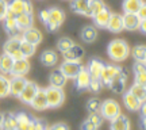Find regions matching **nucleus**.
Segmentation results:
<instances>
[{"mask_svg":"<svg viewBox=\"0 0 146 130\" xmlns=\"http://www.w3.org/2000/svg\"><path fill=\"white\" fill-rule=\"evenodd\" d=\"M83 68L84 67L80 64V61H64L60 67V71L66 79H74Z\"/></svg>","mask_w":146,"mask_h":130,"instance_id":"obj_8","label":"nucleus"},{"mask_svg":"<svg viewBox=\"0 0 146 130\" xmlns=\"http://www.w3.org/2000/svg\"><path fill=\"white\" fill-rule=\"evenodd\" d=\"M70 8L76 14L89 16V0H70Z\"/></svg>","mask_w":146,"mask_h":130,"instance_id":"obj_19","label":"nucleus"},{"mask_svg":"<svg viewBox=\"0 0 146 130\" xmlns=\"http://www.w3.org/2000/svg\"><path fill=\"white\" fill-rule=\"evenodd\" d=\"M39 19H41L42 23H46L47 19H49V10H42L39 12Z\"/></svg>","mask_w":146,"mask_h":130,"instance_id":"obj_48","label":"nucleus"},{"mask_svg":"<svg viewBox=\"0 0 146 130\" xmlns=\"http://www.w3.org/2000/svg\"><path fill=\"white\" fill-rule=\"evenodd\" d=\"M21 41H22L21 37L12 35L10 39H8V41L4 43V46H3V50H4V53L10 54V56L14 58V60L26 58V57H23V54H22V52H21Z\"/></svg>","mask_w":146,"mask_h":130,"instance_id":"obj_5","label":"nucleus"},{"mask_svg":"<svg viewBox=\"0 0 146 130\" xmlns=\"http://www.w3.org/2000/svg\"><path fill=\"white\" fill-rule=\"evenodd\" d=\"M98 37V30L94 26H85L81 30V39L85 43H92Z\"/></svg>","mask_w":146,"mask_h":130,"instance_id":"obj_30","label":"nucleus"},{"mask_svg":"<svg viewBox=\"0 0 146 130\" xmlns=\"http://www.w3.org/2000/svg\"><path fill=\"white\" fill-rule=\"evenodd\" d=\"M45 94H46V99H47V104L50 109H57L61 107L62 103L65 102V92L62 88H58V87H47L45 89Z\"/></svg>","mask_w":146,"mask_h":130,"instance_id":"obj_3","label":"nucleus"},{"mask_svg":"<svg viewBox=\"0 0 146 130\" xmlns=\"http://www.w3.org/2000/svg\"><path fill=\"white\" fill-rule=\"evenodd\" d=\"M137 15L139 16V19H141V21L146 19V3H145V1H143V4L141 5V8L138 10V12H137Z\"/></svg>","mask_w":146,"mask_h":130,"instance_id":"obj_47","label":"nucleus"},{"mask_svg":"<svg viewBox=\"0 0 146 130\" xmlns=\"http://www.w3.org/2000/svg\"><path fill=\"white\" fill-rule=\"evenodd\" d=\"M18 127L16 123V115L15 114H5L1 123V130H12Z\"/></svg>","mask_w":146,"mask_h":130,"instance_id":"obj_33","label":"nucleus"},{"mask_svg":"<svg viewBox=\"0 0 146 130\" xmlns=\"http://www.w3.org/2000/svg\"><path fill=\"white\" fill-rule=\"evenodd\" d=\"M10 95V79L0 75V98H7Z\"/></svg>","mask_w":146,"mask_h":130,"instance_id":"obj_36","label":"nucleus"},{"mask_svg":"<svg viewBox=\"0 0 146 130\" xmlns=\"http://www.w3.org/2000/svg\"><path fill=\"white\" fill-rule=\"evenodd\" d=\"M135 83L139 84V85H143V87H146V72L135 75Z\"/></svg>","mask_w":146,"mask_h":130,"instance_id":"obj_44","label":"nucleus"},{"mask_svg":"<svg viewBox=\"0 0 146 130\" xmlns=\"http://www.w3.org/2000/svg\"><path fill=\"white\" fill-rule=\"evenodd\" d=\"M3 118H4V114H0V129H1V123H3Z\"/></svg>","mask_w":146,"mask_h":130,"instance_id":"obj_52","label":"nucleus"},{"mask_svg":"<svg viewBox=\"0 0 146 130\" xmlns=\"http://www.w3.org/2000/svg\"><path fill=\"white\" fill-rule=\"evenodd\" d=\"M138 30H141L143 34H146V19L141 21V25H139V29H138Z\"/></svg>","mask_w":146,"mask_h":130,"instance_id":"obj_49","label":"nucleus"},{"mask_svg":"<svg viewBox=\"0 0 146 130\" xmlns=\"http://www.w3.org/2000/svg\"><path fill=\"white\" fill-rule=\"evenodd\" d=\"M107 29H108L111 33L122 31V30H123V21H122V15H119V14H111V18H110V21H108Z\"/></svg>","mask_w":146,"mask_h":130,"instance_id":"obj_25","label":"nucleus"},{"mask_svg":"<svg viewBox=\"0 0 146 130\" xmlns=\"http://www.w3.org/2000/svg\"><path fill=\"white\" fill-rule=\"evenodd\" d=\"M139 126H141L142 130H146V117H142L139 119Z\"/></svg>","mask_w":146,"mask_h":130,"instance_id":"obj_51","label":"nucleus"},{"mask_svg":"<svg viewBox=\"0 0 146 130\" xmlns=\"http://www.w3.org/2000/svg\"><path fill=\"white\" fill-rule=\"evenodd\" d=\"M84 56V49L80 45H73L69 50L62 53V57L65 61H81Z\"/></svg>","mask_w":146,"mask_h":130,"instance_id":"obj_17","label":"nucleus"},{"mask_svg":"<svg viewBox=\"0 0 146 130\" xmlns=\"http://www.w3.org/2000/svg\"><path fill=\"white\" fill-rule=\"evenodd\" d=\"M3 27L10 35H16V33L19 31L16 26V16L11 12H7L5 18L3 19Z\"/></svg>","mask_w":146,"mask_h":130,"instance_id":"obj_22","label":"nucleus"},{"mask_svg":"<svg viewBox=\"0 0 146 130\" xmlns=\"http://www.w3.org/2000/svg\"><path fill=\"white\" fill-rule=\"evenodd\" d=\"M38 89H39V87H38L35 83L27 81L26 85H25V88L22 89L21 95H19L18 98L21 99V102H23V103L30 104L31 103V100L34 99V96L36 95V92H38Z\"/></svg>","mask_w":146,"mask_h":130,"instance_id":"obj_9","label":"nucleus"},{"mask_svg":"<svg viewBox=\"0 0 146 130\" xmlns=\"http://www.w3.org/2000/svg\"><path fill=\"white\" fill-rule=\"evenodd\" d=\"M87 119L91 121V122H92V123H94V125L96 126V127H100V125L103 123L104 118H103V117H102V114H100L99 111H98V113H91V114H89V117L87 118Z\"/></svg>","mask_w":146,"mask_h":130,"instance_id":"obj_40","label":"nucleus"},{"mask_svg":"<svg viewBox=\"0 0 146 130\" xmlns=\"http://www.w3.org/2000/svg\"><path fill=\"white\" fill-rule=\"evenodd\" d=\"M34 23V16L33 14H21V15H16V26L19 31H25L27 29L33 27Z\"/></svg>","mask_w":146,"mask_h":130,"instance_id":"obj_21","label":"nucleus"},{"mask_svg":"<svg viewBox=\"0 0 146 130\" xmlns=\"http://www.w3.org/2000/svg\"><path fill=\"white\" fill-rule=\"evenodd\" d=\"M106 8V4L103 0H89V16L92 18L95 16L98 12Z\"/></svg>","mask_w":146,"mask_h":130,"instance_id":"obj_34","label":"nucleus"},{"mask_svg":"<svg viewBox=\"0 0 146 130\" xmlns=\"http://www.w3.org/2000/svg\"><path fill=\"white\" fill-rule=\"evenodd\" d=\"M139 111H141V115H142V117H146V100L141 104V107H139Z\"/></svg>","mask_w":146,"mask_h":130,"instance_id":"obj_50","label":"nucleus"},{"mask_svg":"<svg viewBox=\"0 0 146 130\" xmlns=\"http://www.w3.org/2000/svg\"><path fill=\"white\" fill-rule=\"evenodd\" d=\"M110 130H130V121L127 117L119 114L116 118L111 121Z\"/></svg>","mask_w":146,"mask_h":130,"instance_id":"obj_24","label":"nucleus"},{"mask_svg":"<svg viewBox=\"0 0 146 130\" xmlns=\"http://www.w3.org/2000/svg\"><path fill=\"white\" fill-rule=\"evenodd\" d=\"M99 127H96V126L91 122V121H84L83 123H81V130H98Z\"/></svg>","mask_w":146,"mask_h":130,"instance_id":"obj_45","label":"nucleus"},{"mask_svg":"<svg viewBox=\"0 0 146 130\" xmlns=\"http://www.w3.org/2000/svg\"><path fill=\"white\" fill-rule=\"evenodd\" d=\"M22 39L36 46V45L41 43V41H42V33L33 26V27H30V29L25 30V31H22Z\"/></svg>","mask_w":146,"mask_h":130,"instance_id":"obj_14","label":"nucleus"},{"mask_svg":"<svg viewBox=\"0 0 146 130\" xmlns=\"http://www.w3.org/2000/svg\"><path fill=\"white\" fill-rule=\"evenodd\" d=\"M120 69H122L120 67H116V65H107V64H106L104 69H103V72L100 75V81H102V84L108 87L110 81L119 75Z\"/></svg>","mask_w":146,"mask_h":130,"instance_id":"obj_11","label":"nucleus"},{"mask_svg":"<svg viewBox=\"0 0 146 130\" xmlns=\"http://www.w3.org/2000/svg\"><path fill=\"white\" fill-rule=\"evenodd\" d=\"M122 21H123V29L129 30V31H135L139 29L141 25V19L137 14H123L122 15Z\"/></svg>","mask_w":146,"mask_h":130,"instance_id":"obj_13","label":"nucleus"},{"mask_svg":"<svg viewBox=\"0 0 146 130\" xmlns=\"http://www.w3.org/2000/svg\"><path fill=\"white\" fill-rule=\"evenodd\" d=\"M12 65H14V58L11 57L10 54L3 53L0 56V72L3 75H10Z\"/></svg>","mask_w":146,"mask_h":130,"instance_id":"obj_27","label":"nucleus"},{"mask_svg":"<svg viewBox=\"0 0 146 130\" xmlns=\"http://www.w3.org/2000/svg\"><path fill=\"white\" fill-rule=\"evenodd\" d=\"M64 21H65V12L58 7H53V8H49V19L45 23V26L49 31H57L64 23Z\"/></svg>","mask_w":146,"mask_h":130,"instance_id":"obj_2","label":"nucleus"},{"mask_svg":"<svg viewBox=\"0 0 146 130\" xmlns=\"http://www.w3.org/2000/svg\"><path fill=\"white\" fill-rule=\"evenodd\" d=\"M76 88L78 91H84V89L88 88L89 85V81H91V75L88 73V71L85 69V67L77 73V76H76Z\"/></svg>","mask_w":146,"mask_h":130,"instance_id":"obj_20","label":"nucleus"},{"mask_svg":"<svg viewBox=\"0 0 146 130\" xmlns=\"http://www.w3.org/2000/svg\"><path fill=\"white\" fill-rule=\"evenodd\" d=\"M88 88L92 91V92H99L100 89L103 88V84H102V81H100V79H94V77H91V81H89V85H88Z\"/></svg>","mask_w":146,"mask_h":130,"instance_id":"obj_41","label":"nucleus"},{"mask_svg":"<svg viewBox=\"0 0 146 130\" xmlns=\"http://www.w3.org/2000/svg\"><path fill=\"white\" fill-rule=\"evenodd\" d=\"M104 67H106V63L103 60H100V58H98V57H94V58L89 60V63H88V65H87L85 69L88 71V73L91 75V77L100 79V75L103 72Z\"/></svg>","mask_w":146,"mask_h":130,"instance_id":"obj_10","label":"nucleus"},{"mask_svg":"<svg viewBox=\"0 0 146 130\" xmlns=\"http://www.w3.org/2000/svg\"><path fill=\"white\" fill-rule=\"evenodd\" d=\"M58 61V56L54 50H45L41 54V63L46 67H54Z\"/></svg>","mask_w":146,"mask_h":130,"instance_id":"obj_29","label":"nucleus"},{"mask_svg":"<svg viewBox=\"0 0 146 130\" xmlns=\"http://www.w3.org/2000/svg\"><path fill=\"white\" fill-rule=\"evenodd\" d=\"M143 61H145V63H146V54H145V60H143Z\"/></svg>","mask_w":146,"mask_h":130,"instance_id":"obj_54","label":"nucleus"},{"mask_svg":"<svg viewBox=\"0 0 146 130\" xmlns=\"http://www.w3.org/2000/svg\"><path fill=\"white\" fill-rule=\"evenodd\" d=\"M143 4V0H123L122 10L125 14H137Z\"/></svg>","mask_w":146,"mask_h":130,"instance_id":"obj_26","label":"nucleus"},{"mask_svg":"<svg viewBox=\"0 0 146 130\" xmlns=\"http://www.w3.org/2000/svg\"><path fill=\"white\" fill-rule=\"evenodd\" d=\"M49 80H50V85H53V87H58V88H62L64 85H65V83H66V77L64 76V73L61 72L60 69L53 71V72L50 73Z\"/></svg>","mask_w":146,"mask_h":130,"instance_id":"obj_28","label":"nucleus"},{"mask_svg":"<svg viewBox=\"0 0 146 130\" xmlns=\"http://www.w3.org/2000/svg\"><path fill=\"white\" fill-rule=\"evenodd\" d=\"M133 69H134V73H135V75L146 72V63H145V61H135V64H134Z\"/></svg>","mask_w":146,"mask_h":130,"instance_id":"obj_43","label":"nucleus"},{"mask_svg":"<svg viewBox=\"0 0 146 130\" xmlns=\"http://www.w3.org/2000/svg\"><path fill=\"white\" fill-rule=\"evenodd\" d=\"M99 113L102 114V117H103L104 119L112 121L114 118H116V117L120 114V106L114 99H107L104 102H102Z\"/></svg>","mask_w":146,"mask_h":130,"instance_id":"obj_4","label":"nucleus"},{"mask_svg":"<svg viewBox=\"0 0 146 130\" xmlns=\"http://www.w3.org/2000/svg\"><path fill=\"white\" fill-rule=\"evenodd\" d=\"M8 12V1L7 0H0V21H3Z\"/></svg>","mask_w":146,"mask_h":130,"instance_id":"obj_42","label":"nucleus"},{"mask_svg":"<svg viewBox=\"0 0 146 130\" xmlns=\"http://www.w3.org/2000/svg\"><path fill=\"white\" fill-rule=\"evenodd\" d=\"M110 58L115 63H122L130 56V46L123 39H114L108 43L107 47Z\"/></svg>","mask_w":146,"mask_h":130,"instance_id":"obj_1","label":"nucleus"},{"mask_svg":"<svg viewBox=\"0 0 146 130\" xmlns=\"http://www.w3.org/2000/svg\"><path fill=\"white\" fill-rule=\"evenodd\" d=\"M12 130H19V129H18V127H15V129H12Z\"/></svg>","mask_w":146,"mask_h":130,"instance_id":"obj_53","label":"nucleus"},{"mask_svg":"<svg viewBox=\"0 0 146 130\" xmlns=\"http://www.w3.org/2000/svg\"><path fill=\"white\" fill-rule=\"evenodd\" d=\"M45 130H47V129H45Z\"/></svg>","mask_w":146,"mask_h":130,"instance_id":"obj_55","label":"nucleus"},{"mask_svg":"<svg viewBox=\"0 0 146 130\" xmlns=\"http://www.w3.org/2000/svg\"><path fill=\"white\" fill-rule=\"evenodd\" d=\"M111 14H112V12L106 7V8H103L100 12H98L95 16H92V18H94L95 26L99 27V29H107V25H108V21H110V18H111Z\"/></svg>","mask_w":146,"mask_h":130,"instance_id":"obj_18","label":"nucleus"},{"mask_svg":"<svg viewBox=\"0 0 146 130\" xmlns=\"http://www.w3.org/2000/svg\"><path fill=\"white\" fill-rule=\"evenodd\" d=\"M100 104H102V102H100L99 99H96V98L89 99L88 103H87V111H88L89 114L91 113H98L100 110Z\"/></svg>","mask_w":146,"mask_h":130,"instance_id":"obj_39","label":"nucleus"},{"mask_svg":"<svg viewBox=\"0 0 146 130\" xmlns=\"http://www.w3.org/2000/svg\"><path fill=\"white\" fill-rule=\"evenodd\" d=\"M8 12L14 14L15 16L21 14H33V4L29 0H10Z\"/></svg>","mask_w":146,"mask_h":130,"instance_id":"obj_6","label":"nucleus"},{"mask_svg":"<svg viewBox=\"0 0 146 130\" xmlns=\"http://www.w3.org/2000/svg\"><path fill=\"white\" fill-rule=\"evenodd\" d=\"M131 54H133V57L135 58V61H143L146 54V46L145 45H137L135 47H133Z\"/></svg>","mask_w":146,"mask_h":130,"instance_id":"obj_38","label":"nucleus"},{"mask_svg":"<svg viewBox=\"0 0 146 130\" xmlns=\"http://www.w3.org/2000/svg\"><path fill=\"white\" fill-rule=\"evenodd\" d=\"M47 130H69V126L65 123H54L53 126H50Z\"/></svg>","mask_w":146,"mask_h":130,"instance_id":"obj_46","label":"nucleus"},{"mask_svg":"<svg viewBox=\"0 0 146 130\" xmlns=\"http://www.w3.org/2000/svg\"><path fill=\"white\" fill-rule=\"evenodd\" d=\"M123 104H125V107L129 111H138L142 103L131 94L130 91H127V92L123 94Z\"/></svg>","mask_w":146,"mask_h":130,"instance_id":"obj_23","label":"nucleus"},{"mask_svg":"<svg viewBox=\"0 0 146 130\" xmlns=\"http://www.w3.org/2000/svg\"><path fill=\"white\" fill-rule=\"evenodd\" d=\"M34 118H31L26 113H18L16 114V123H18V129L19 130H26L29 127V125L31 123V121Z\"/></svg>","mask_w":146,"mask_h":130,"instance_id":"obj_32","label":"nucleus"},{"mask_svg":"<svg viewBox=\"0 0 146 130\" xmlns=\"http://www.w3.org/2000/svg\"><path fill=\"white\" fill-rule=\"evenodd\" d=\"M126 83H127V72L122 68V69H120V72H119V75L110 81L108 87H110V89H111L114 94L119 95V94H123V92H125Z\"/></svg>","mask_w":146,"mask_h":130,"instance_id":"obj_7","label":"nucleus"},{"mask_svg":"<svg viewBox=\"0 0 146 130\" xmlns=\"http://www.w3.org/2000/svg\"><path fill=\"white\" fill-rule=\"evenodd\" d=\"M34 110H38V111H43V110L49 109V104H47V99H46V94H45V89L39 88L36 95L34 96V99L30 103Z\"/></svg>","mask_w":146,"mask_h":130,"instance_id":"obj_16","label":"nucleus"},{"mask_svg":"<svg viewBox=\"0 0 146 130\" xmlns=\"http://www.w3.org/2000/svg\"><path fill=\"white\" fill-rule=\"evenodd\" d=\"M130 91L131 94L134 95L141 103H143L146 100V87H143V85H139V84H137V83H134L133 85L130 87Z\"/></svg>","mask_w":146,"mask_h":130,"instance_id":"obj_31","label":"nucleus"},{"mask_svg":"<svg viewBox=\"0 0 146 130\" xmlns=\"http://www.w3.org/2000/svg\"><path fill=\"white\" fill-rule=\"evenodd\" d=\"M73 45H74V42H73L70 38H68V37H62V38H60L58 42H57V49L61 53H64V52H66V50H69Z\"/></svg>","mask_w":146,"mask_h":130,"instance_id":"obj_37","label":"nucleus"},{"mask_svg":"<svg viewBox=\"0 0 146 130\" xmlns=\"http://www.w3.org/2000/svg\"><path fill=\"white\" fill-rule=\"evenodd\" d=\"M30 71V63L27 58H19V60H14V65L11 69L12 76H26Z\"/></svg>","mask_w":146,"mask_h":130,"instance_id":"obj_12","label":"nucleus"},{"mask_svg":"<svg viewBox=\"0 0 146 130\" xmlns=\"http://www.w3.org/2000/svg\"><path fill=\"white\" fill-rule=\"evenodd\" d=\"M35 50H36V46H35V45L29 43V42L23 41V39L21 41V52H22V54H23V57H26V58L31 57L33 54L35 53Z\"/></svg>","mask_w":146,"mask_h":130,"instance_id":"obj_35","label":"nucleus"},{"mask_svg":"<svg viewBox=\"0 0 146 130\" xmlns=\"http://www.w3.org/2000/svg\"><path fill=\"white\" fill-rule=\"evenodd\" d=\"M27 80L25 79V76H14L10 80V95L18 98L21 95L22 89L25 88Z\"/></svg>","mask_w":146,"mask_h":130,"instance_id":"obj_15","label":"nucleus"}]
</instances>
